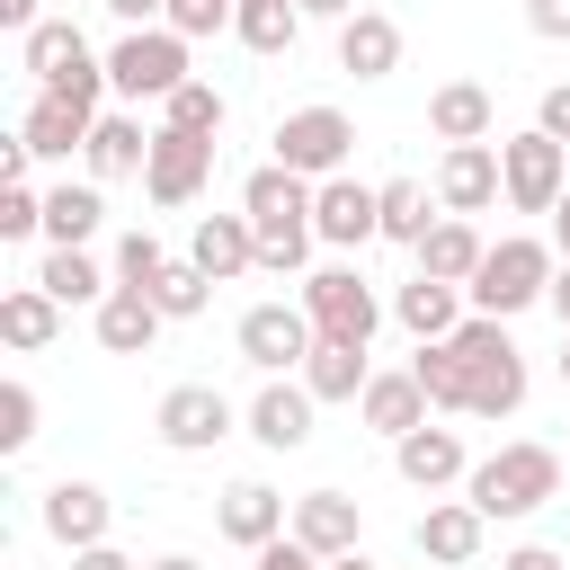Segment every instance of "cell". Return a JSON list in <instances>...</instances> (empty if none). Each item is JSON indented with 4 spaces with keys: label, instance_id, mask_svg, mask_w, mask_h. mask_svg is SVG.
Listing matches in <instances>:
<instances>
[{
    "label": "cell",
    "instance_id": "obj_53",
    "mask_svg": "<svg viewBox=\"0 0 570 570\" xmlns=\"http://www.w3.org/2000/svg\"><path fill=\"white\" fill-rule=\"evenodd\" d=\"M142 570H205V561H187V552H160V561H142Z\"/></svg>",
    "mask_w": 570,
    "mask_h": 570
},
{
    "label": "cell",
    "instance_id": "obj_51",
    "mask_svg": "<svg viewBox=\"0 0 570 570\" xmlns=\"http://www.w3.org/2000/svg\"><path fill=\"white\" fill-rule=\"evenodd\" d=\"M552 249H561V258H570V196H561V205H552Z\"/></svg>",
    "mask_w": 570,
    "mask_h": 570
},
{
    "label": "cell",
    "instance_id": "obj_46",
    "mask_svg": "<svg viewBox=\"0 0 570 570\" xmlns=\"http://www.w3.org/2000/svg\"><path fill=\"white\" fill-rule=\"evenodd\" d=\"M499 570H570L552 543H517V552H499Z\"/></svg>",
    "mask_w": 570,
    "mask_h": 570
},
{
    "label": "cell",
    "instance_id": "obj_41",
    "mask_svg": "<svg viewBox=\"0 0 570 570\" xmlns=\"http://www.w3.org/2000/svg\"><path fill=\"white\" fill-rule=\"evenodd\" d=\"M27 445H36V392L9 374L0 383V454H27Z\"/></svg>",
    "mask_w": 570,
    "mask_h": 570
},
{
    "label": "cell",
    "instance_id": "obj_16",
    "mask_svg": "<svg viewBox=\"0 0 570 570\" xmlns=\"http://www.w3.org/2000/svg\"><path fill=\"white\" fill-rule=\"evenodd\" d=\"M98 116H107V107H80V98L36 89V107H27L18 142H27V160H71V151H89V125H98Z\"/></svg>",
    "mask_w": 570,
    "mask_h": 570
},
{
    "label": "cell",
    "instance_id": "obj_40",
    "mask_svg": "<svg viewBox=\"0 0 570 570\" xmlns=\"http://www.w3.org/2000/svg\"><path fill=\"white\" fill-rule=\"evenodd\" d=\"M45 232V196L27 178H0V240H36Z\"/></svg>",
    "mask_w": 570,
    "mask_h": 570
},
{
    "label": "cell",
    "instance_id": "obj_27",
    "mask_svg": "<svg viewBox=\"0 0 570 570\" xmlns=\"http://www.w3.org/2000/svg\"><path fill=\"white\" fill-rule=\"evenodd\" d=\"M27 285H45V294H53V303H62V312H71V303H89V312H98V303H107V294H116V267H98V258H89V249H45V258H36V276H27Z\"/></svg>",
    "mask_w": 570,
    "mask_h": 570
},
{
    "label": "cell",
    "instance_id": "obj_6",
    "mask_svg": "<svg viewBox=\"0 0 570 570\" xmlns=\"http://www.w3.org/2000/svg\"><path fill=\"white\" fill-rule=\"evenodd\" d=\"M27 71H36V89H53V98H80V107L107 98V53H89V36H80L71 18H45V27L27 36Z\"/></svg>",
    "mask_w": 570,
    "mask_h": 570
},
{
    "label": "cell",
    "instance_id": "obj_31",
    "mask_svg": "<svg viewBox=\"0 0 570 570\" xmlns=\"http://www.w3.org/2000/svg\"><path fill=\"white\" fill-rule=\"evenodd\" d=\"M517 410H525V347L508 338V347L472 356V419H517Z\"/></svg>",
    "mask_w": 570,
    "mask_h": 570
},
{
    "label": "cell",
    "instance_id": "obj_18",
    "mask_svg": "<svg viewBox=\"0 0 570 570\" xmlns=\"http://www.w3.org/2000/svg\"><path fill=\"white\" fill-rule=\"evenodd\" d=\"M481 534H490V517H481L472 499H428V517L410 525V543H419L428 561H445V570L481 561Z\"/></svg>",
    "mask_w": 570,
    "mask_h": 570
},
{
    "label": "cell",
    "instance_id": "obj_30",
    "mask_svg": "<svg viewBox=\"0 0 570 570\" xmlns=\"http://www.w3.org/2000/svg\"><path fill=\"white\" fill-rule=\"evenodd\" d=\"M160 321H169V312H160L151 294H134V285H116V294L98 303V347H107V356H142V347L160 338Z\"/></svg>",
    "mask_w": 570,
    "mask_h": 570
},
{
    "label": "cell",
    "instance_id": "obj_38",
    "mask_svg": "<svg viewBox=\"0 0 570 570\" xmlns=\"http://www.w3.org/2000/svg\"><path fill=\"white\" fill-rule=\"evenodd\" d=\"M160 276H169V249H160V232H142V223H134V232L116 240V285H134V294H151Z\"/></svg>",
    "mask_w": 570,
    "mask_h": 570
},
{
    "label": "cell",
    "instance_id": "obj_10",
    "mask_svg": "<svg viewBox=\"0 0 570 570\" xmlns=\"http://www.w3.org/2000/svg\"><path fill=\"white\" fill-rule=\"evenodd\" d=\"M232 401L214 392V383H169L160 392V410H151V436L169 445V454H214L223 436H232Z\"/></svg>",
    "mask_w": 570,
    "mask_h": 570
},
{
    "label": "cell",
    "instance_id": "obj_48",
    "mask_svg": "<svg viewBox=\"0 0 570 570\" xmlns=\"http://www.w3.org/2000/svg\"><path fill=\"white\" fill-rule=\"evenodd\" d=\"M71 570H142V561H125L116 543H89V552H71Z\"/></svg>",
    "mask_w": 570,
    "mask_h": 570
},
{
    "label": "cell",
    "instance_id": "obj_11",
    "mask_svg": "<svg viewBox=\"0 0 570 570\" xmlns=\"http://www.w3.org/2000/svg\"><path fill=\"white\" fill-rule=\"evenodd\" d=\"M205 178H214V142H196V134H169V125H151L142 196H151V205H196V196H205Z\"/></svg>",
    "mask_w": 570,
    "mask_h": 570
},
{
    "label": "cell",
    "instance_id": "obj_42",
    "mask_svg": "<svg viewBox=\"0 0 570 570\" xmlns=\"http://www.w3.org/2000/svg\"><path fill=\"white\" fill-rule=\"evenodd\" d=\"M232 18H240V0H169V18H160V27H178V36L196 45V36H223Z\"/></svg>",
    "mask_w": 570,
    "mask_h": 570
},
{
    "label": "cell",
    "instance_id": "obj_43",
    "mask_svg": "<svg viewBox=\"0 0 570 570\" xmlns=\"http://www.w3.org/2000/svg\"><path fill=\"white\" fill-rule=\"evenodd\" d=\"M249 570H330V561H321L312 543H294V534H276V543H258V552H249Z\"/></svg>",
    "mask_w": 570,
    "mask_h": 570
},
{
    "label": "cell",
    "instance_id": "obj_28",
    "mask_svg": "<svg viewBox=\"0 0 570 570\" xmlns=\"http://www.w3.org/2000/svg\"><path fill=\"white\" fill-rule=\"evenodd\" d=\"M80 160H89V178H142V160H151V134H142V116H125V107H116V116H98Z\"/></svg>",
    "mask_w": 570,
    "mask_h": 570
},
{
    "label": "cell",
    "instance_id": "obj_3",
    "mask_svg": "<svg viewBox=\"0 0 570 570\" xmlns=\"http://www.w3.org/2000/svg\"><path fill=\"white\" fill-rule=\"evenodd\" d=\"M463 499H472L490 525H517V517H534V508L561 499V454H552V445H499V454L472 463Z\"/></svg>",
    "mask_w": 570,
    "mask_h": 570
},
{
    "label": "cell",
    "instance_id": "obj_36",
    "mask_svg": "<svg viewBox=\"0 0 570 570\" xmlns=\"http://www.w3.org/2000/svg\"><path fill=\"white\" fill-rule=\"evenodd\" d=\"M232 36H240L249 53H294V36H303V9H294V0H240Z\"/></svg>",
    "mask_w": 570,
    "mask_h": 570
},
{
    "label": "cell",
    "instance_id": "obj_39",
    "mask_svg": "<svg viewBox=\"0 0 570 570\" xmlns=\"http://www.w3.org/2000/svg\"><path fill=\"white\" fill-rule=\"evenodd\" d=\"M151 303H160V312H169V321H196V312H205V303H214V276H205V267H196V258H169V276H160V285H151Z\"/></svg>",
    "mask_w": 570,
    "mask_h": 570
},
{
    "label": "cell",
    "instance_id": "obj_22",
    "mask_svg": "<svg viewBox=\"0 0 570 570\" xmlns=\"http://www.w3.org/2000/svg\"><path fill=\"white\" fill-rule=\"evenodd\" d=\"M410 258H419V276H436V285H472V276H481V258H490V240H481L463 214H436V232H428Z\"/></svg>",
    "mask_w": 570,
    "mask_h": 570
},
{
    "label": "cell",
    "instance_id": "obj_24",
    "mask_svg": "<svg viewBox=\"0 0 570 570\" xmlns=\"http://www.w3.org/2000/svg\"><path fill=\"white\" fill-rule=\"evenodd\" d=\"M356 419H365L374 436H392V445H401V436H410V428H428L436 410H428V392H419V374L401 365V374H374V383H365V401H356Z\"/></svg>",
    "mask_w": 570,
    "mask_h": 570
},
{
    "label": "cell",
    "instance_id": "obj_20",
    "mask_svg": "<svg viewBox=\"0 0 570 570\" xmlns=\"http://www.w3.org/2000/svg\"><path fill=\"white\" fill-rule=\"evenodd\" d=\"M214 525H223L240 552H258V543H276V534L294 525V499H276L267 481H232V490H223V508H214Z\"/></svg>",
    "mask_w": 570,
    "mask_h": 570
},
{
    "label": "cell",
    "instance_id": "obj_4",
    "mask_svg": "<svg viewBox=\"0 0 570 570\" xmlns=\"http://www.w3.org/2000/svg\"><path fill=\"white\" fill-rule=\"evenodd\" d=\"M196 80V62H187V36L178 27H125L116 45H107V89L125 98V107H169L178 89Z\"/></svg>",
    "mask_w": 570,
    "mask_h": 570
},
{
    "label": "cell",
    "instance_id": "obj_23",
    "mask_svg": "<svg viewBox=\"0 0 570 570\" xmlns=\"http://www.w3.org/2000/svg\"><path fill=\"white\" fill-rule=\"evenodd\" d=\"M463 312H472V303H463V285H436V276H410V285L392 294V321H401L419 347H428V338H454V330H463Z\"/></svg>",
    "mask_w": 570,
    "mask_h": 570
},
{
    "label": "cell",
    "instance_id": "obj_21",
    "mask_svg": "<svg viewBox=\"0 0 570 570\" xmlns=\"http://www.w3.org/2000/svg\"><path fill=\"white\" fill-rule=\"evenodd\" d=\"M356 525H365V517H356V499H347V490H303L285 534H294V543H312L321 561H347V552H356Z\"/></svg>",
    "mask_w": 570,
    "mask_h": 570
},
{
    "label": "cell",
    "instance_id": "obj_14",
    "mask_svg": "<svg viewBox=\"0 0 570 570\" xmlns=\"http://www.w3.org/2000/svg\"><path fill=\"white\" fill-rule=\"evenodd\" d=\"M312 410H321V401L303 392V374H267L240 419H249V436H258L267 454H294V445H312Z\"/></svg>",
    "mask_w": 570,
    "mask_h": 570
},
{
    "label": "cell",
    "instance_id": "obj_19",
    "mask_svg": "<svg viewBox=\"0 0 570 570\" xmlns=\"http://www.w3.org/2000/svg\"><path fill=\"white\" fill-rule=\"evenodd\" d=\"M187 258H196L214 285L249 276V267H258V232H249V214H196V232H187Z\"/></svg>",
    "mask_w": 570,
    "mask_h": 570
},
{
    "label": "cell",
    "instance_id": "obj_1",
    "mask_svg": "<svg viewBox=\"0 0 570 570\" xmlns=\"http://www.w3.org/2000/svg\"><path fill=\"white\" fill-rule=\"evenodd\" d=\"M312 196H321V187L294 178V169H276V160L249 169L240 214H249V232H258V267H267V276H294V267L312 258V240H321V232H312Z\"/></svg>",
    "mask_w": 570,
    "mask_h": 570
},
{
    "label": "cell",
    "instance_id": "obj_7",
    "mask_svg": "<svg viewBox=\"0 0 570 570\" xmlns=\"http://www.w3.org/2000/svg\"><path fill=\"white\" fill-rule=\"evenodd\" d=\"M276 169H294V178H338L347 169V151H356V125H347V107H294V116H276Z\"/></svg>",
    "mask_w": 570,
    "mask_h": 570
},
{
    "label": "cell",
    "instance_id": "obj_17",
    "mask_svg": "<svg viewBox=\"0 0 570 570\" xmlns=\"http://www.w3.org/2000/svg\"><path fill=\"white\" fill-rule=\"evenodd\" d=\"M392 472H401L410 490H428V499H436L445 481H472V454H463V436H454V428H436V419H428V428H410V436L392 445Z\"/></svg>",
    "mask_w": 570,
    "mask_h": 570
},
{
    "label": "cell",
    "instance_id": "obj_5",
    "mask_svg": "<svg viewBox=\"0 0 570 570\" xmlns=\"http://www.w3.org/2000/svg\"><path fill=\"white\" fill-rule=\"evenodd\" d=\"M294 303L312 312V330H321V338H347V347H374V330H383V294H374L347 258H338V267H312Z\"/></svg>",
    "mask_w": 570,
    "mask_h": 570
},
{
    "label": "cell",
    "instance_id": "obj_47",
    "mask_svg": "<svg viewBox=\"0 0 570 570\" xmlns=\"http://www.w3.org/2000/svg\"><path fill=\"white\" fill-rule=\"evenodd\" d=\"M107 18H125V27H160L169 0H107Z\"/></svg>",
    "mask_w": 570,
    "mask_h": 570
},
{
    "label": "cell",
    "instance_id": "obj_55",
    "mask_svg": "<svg viewBox=\"0 0 570 570\" xmlns=\"http://www.w3.org/2000/svg\"><path fill=\"white\" fill-rule=\"evenodd\" d=\"M561 383H570V338H561Z\"/></svg>",
    "mask_w": 570,
    "mask_h": 570
},
{
    "label": "cell",
    "instance_id": "obj_52",
    "mask_svg": "<svg viewBox=\"0 0 570 570\" xmlns=\"http://www.w3.org/2000/svg\"><path fill=\"white\" fill-rule=\"evenodd\" d=\"M552 312H561V330H570V258H561V276H552Z\"/></svg>",
    "mask_w": 570,
    "mask_h": 570
},
{
    "label": "cell",
    "instance_id": "obj_49",
    "mask_svg": "<svg viewBox=\"0 0 570 570\" xmlns=\"http://www.w3.org/2000/svg\"><path fill=\"white\" fill-rule=\"evenodd\" d=\"M294 9H303V18H330V27H347L365 0H294Z\"/></svg>",
    "mask_w": 570,
    "mask_h": 570
},
{
    "label": "cell",
    "instance_id": "obj_33",
    "mask_svg": "<svg viewBox=\"0 0 570 570\" xmlns=\"http://www.w3.org/2000/svg\"><path fill=\"white\" fill-rule=\"evenodd\" d=\"M365 383H374V365H365V347H347V338H321L312 365H303V392H312V401H365Z\"/></svg>",
    "mask_w": 570,
    "mask_h": 570
},
{
    "label": "cell",
    "instance_id": "obj_25",
    "mask_svg": "<svg viewBox=\"0 0 570 570\" xmlns=\"http://www.w3.org/2000/svg\"><path fill=\"white\" fill-rule=\"evenodd\" d=\"M338 71H356V80H392V71H401V27H392L383 9H356V18L338 27Z\"/></svg>",
    "mask_w": 570,
    "mask_h": 570
},
{
    "label": "cell",
    "instance_id": "obj_34",
    "mask_svg": "<svg viewBox=\"0 0 570 570\" xmlns=\"http://www.w3.org/2000/svg\"><path fill=\"white\" fill-rule=\"evenodd\" d=\"M436 187L428 178H383V240H401V249H419L428 232H436Z\"/></svg>",
    "mask_w": 570,
    "mask_h": 570
},
{
    "label": "cell",
    "instance_id": "obj_8",
    "mask_svg": "<svg viewBox=\"0 0 570 570\" xmlns=\"http://www.w3.org/2000/svg\"><path fill=\"white\" fill-rule=\"evenodd\" d=\"M499 187H508L517 214H552V205L570 196V142H552L543 125L508 134V142H499Z\"/></svg>",
    "mask_w": 570,
    "mask_h": 570
},
{
    "label": "cell",
    "instance_id": "obj_44",
    "mask_svg": "<svg viewBox=\"0 0 570 570\" xmlns=\"http://www.w3.org/2000/svg\"><path fill=\"white\" fill-rule=\"evenodd\" d=\"M525 27L543 45H570V0H525Z\"/></svg>",
    "mask_w": 570,
    "mask_h": 570
},
{
    "label": "cell",
    "instance_id": "obj_32",
    "mask_svg": "<svg viewBox=\"0 0 570 570\" xmlns=\"http://www.w3.org/2000/svg\"><path fill=\"white\" fill-rule=\"evenodd\" d=\"M0 338H9L18 356L53 347V338H62V303H53L45 285H9V294H0Z\"/></svg>",
    "mask_w": 570,
    "mask_h": 570
},
{
    "label": "cell",
    "instance_id": "obj_37",
    "mask_svg": "<svg viewBox=\"0 0 570 570\" xmlns=\"http://www.w3.org/2000/svg\"><path fill=\"white\" fill-rule=\"evenodd\" d=\"M223 116H232V98H223L214 80H187V89L160 107V125H169V134H196V142H214V134H223Z\"/></svg>",
    "mask_w": 570,
    "mask_h": 570
},
{
    "label": "cell",
    "instance_id": "obj_9",
    "mask_svg": "<svg viewBox=\"0 0 570 570\" xmlns=\"http://www.w3.org/2000/svg\"><path fill=\"white\" fill-rule=\"evenodd\" d=\"M232 338H240V365H258V374H303L312 347H321V330H312L303 303H249Z\"/></svg>",
    "mask_w": 570,
    "mask_h": 570
},
{
    "label": "cell",
    "instance_id": "obj_54",
    "mask_svg": "<svg viewBox=\"0 0 570 570\" xmlns=\"http://www.w3.org/2000/svg\"><path fill=\"white\" fill-rule=\"evenodd\" d=\"M330 570H374V561H365V552H347V561H330Z\"/></svg>",
    "mask_w": 570,
    "mask_h": 570
},
{
    "label": "cell",
    "instance_id": "obj_35",
    "mask_svg": "<svg viewBox=\"0 0 570 570\" xmlns=\"http://www.w3.org/2000/svg\"><path fill=\"white\" fill-rule=\"evenodd\" d=\"M410 374H419V392H428V410H472V365L445 347V338H428L419 356H410Z\"/></svg>",
    "mask_w": 570,
    "mask_h": 570
},
{
    "label": "cell",
    "instance_id": "obj_12",
    "mask_svg": "<svg viewBox=\"0 0 570 570\" xmlns=\"http://www.w3.org/2000/svg\"><path fill=\"white\" fill-rule=\"evenodd\" d=\"M428 187H436V205H445V214H463V223H472V214H490V205L508 196V187H499V142H445Z\"/></svg>",
    "mask_w": 570,
    "mask_h": 570
},
{
    "label": "cell",
    "instance_id": "obj_50",
    "mask_svg": "<svg viewBox=\"0 0 570 570\" xmlns=\"http://www.w3.org/2000/svg\"><path fill=\"white\" fill-rule=\"evenodd\" d=\"M0 18H9L18 36H36V27H45V18H36V0H0Z\"/></svg>",
    "mask_w": 570,
    "mask_h": 570
},
{
    "label": "cell",
    "instance_id": "obj_2",
    "mask_svg": "<svg viewBox=\"0 0 570 570\" xmlns=\"http://www.w3.org/2000/svg\"><path fill=\"white\" fill-rule=\"evenodd\" d=\"M552 276H561V249L534 240V232H508V240H490V258H481V276L463 285V303L490 312V321H517V312L552 303Z\"/></svg>",
    "mask_w": 570,
    "mask_h": 570
},
{
    "label": "cell",
    "instance_id": "obj_29",
    "mask_svg": "<svg viewBox=\"0 0 570 570\" xmlns=\"http://www.w3.org/2000/svg\"><path fill=\"white\" fill-rule=\"evenodd\" d=\"M98 223H107V196H98V178H62V187H45V240L53 249H89L98 240Z\"/></svg>",
    "mask_w": 570,
    "mask_h": 570
},
{
    "label": "cell",
    "instance_id": "obj_45",
    "mask_svg": "<svg viewBox=\"0 0 570 570\" xmlns=\"http://www.w3.org/2000/svg\"><path fill=\"white\" fill-rule=\"evenodd\" d=\"M534 125H543L552 142H570V80H552V89H543V107H534Z\"/></svg>",
    "mask_w": 570,
    "mask_h": 570
},
{
    "label": "cell",
    "instance_id": "obj_15",
    "mask_svg": "<svg viewBox=\"0 0 570 570\" xmlns=\"http://www.w3.org/2000/svg\"><path fill=\"white\" fill-rule=\"evenodd\" d=\"M36 517H45V534H53L62 552H89V543H107V517H116V499H107L98 481H53V490L36 499Z\"/></svg>",
    "mask_w": 570,
    "mask_h": 570
},
{
    "label": "cell",
    "instance_id": "obj_26",
    "mask_svg": "<svg viewBox=\"0 0 570 570\" xmlns=\"http://www.w3.org/2000/svg\"><path fill=\"white\" fill-rule=\"evenodd\" d=\"M490 125H499V107H490L481 80H445V89H428V134H436V142H490Z\"/></svg>",
    "mask_w": 570,
    "mask_h": 570
},
{
    "label": "cell",
    "instance_id": "obj_13",
    "mask_svg": "<svg viewBox=\"0 0 570 570\" xmlns=\"http://www.w3.org/2000/svg\"><path fill=\"white\" fill-rule=\"evenodd\" d=\"M312 232L330 240V249H365V240H383V187H365V178H321V196H312Z\"/></svg>",
    "mask_w": 570,
    "mask_h": 570
}]
</instances>
